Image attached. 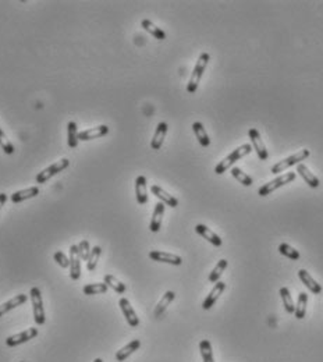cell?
Wrapping results in <instances>:
<instances>
[{"instance_id": "1", "label": "cell", "mask_w": 323, "mask_h": 362, "mask_svg": "<svg viewBox=\"0 0 323 362\" xmlns=\"http://www.w3.org/2000/svg\"><path fill=\"white\" fill-rule=\"evenodd\" d=\"M251 151H252V147H251L249 144H244L241 147H238L237 149H234L227 158H224V159L216 166L215 173L216 175H223V173H224L226 170H229L237 161H240L241 158L251 154Z\"/></svg>"}, {"instance_id": "2", "label": "cell", "mask_w": 323, "mask_h": 362, "mask_svg": "<svg viewBox=\"0 0 323 362\" xmlns=\"http://www.w3.org/2000/svg\"><path fill=\"white\" fill-rule=\"evenodd\" d=\"M209 60H210L209 53H202L198 57V61H196L194 71L191 74V78L188 81V85H187V92H189V94H194L195 92L196 88L199 85V81H201L202 75L205 73V68L208 66Z\"/></svg>"}, {"instance_id": "3", "label": "cell", "mask_w": 323, "mask_h": 362, "mask_svg": "<svg viewBox=\"0 0 323 362\" xmlns=\"http://www.w3.org/2000/svg\"><path fill=\"white\" fill-rule=\"evenodd\" d=\"M310 155L311 152L308 149H303V151H300V152H297V154L291 155L289 158H286L284 161L276 163L273 168L270 169V173H273V175H280V173H283L284 170H287V169H290L291 166L298 165V163H301V162L305 161L307 158H310Z\"/></svg>"}, {"instance_id": "4", "label": "cell", "mask_w": 323, "mask_h": 362, "mask_svg": "<svg viewBox=\"0 0 323 362\" xmlns=\"http://www.w3.org/2000/svg\"><path fill=\"white\" fill-rule=\"evenodd\" d=\"M296 180V173H284V175L279 176L276 177L275 180L269 181V182H266L265 185L258 189V195H261V196H268L270 195L273 191H276L277 188L283 187V185H286V184H289L291 181Z\"/></svg>"}, {"instance_id": "5", "label": "cell", "mask_w": 323, "mask_h": 362, "mask_svg": "<svg viewBox=\"0 0 323 362\" xmlns=\"http://www.w3.org/2000/svg\"><path fill=\"white\" fill-rule=\"evenodd\" d=\"M31 295V304H32V311H34V319L36 325H43L45 323V309H43V301H42V294L38 287H32L29 291Z\"/></svg>"}, {"instance_id": "6", "label": "cell", "mask_w": 323, "mask_h": 362, "mask_svg": "<svg viewBox=\"0 0 323 362\" xmlns=\"http://www.w3.org/2000/svg\"><path fill=\"white\" fill-rule=\"evenodd\" d=\"M68 165H70V161H68V159H61V161L56 162L53 165H50L49 168H46L45 170H42L39 175L36 176V182H38V184L46 182L50 177H53L54 175H57V173L63 172L64 169H67Z\"/></svg>"}, {"instance_id": "7", "label": "cell", "mask_w": 323, "mask_h": 362, "mask_svg": "<svg viewBox=\"0 0 323 362\" xmlns=\"http://www.w3.org/2000/svg\"><path fill=\"white\" fill-rule=\"evenodd\" d=\"M248 134L249 138H251V142H252V147H254L256 155H258V158L261 161H266L269 158V152H268V149H266L265 144H263L259 131L256 128H251Z\"/></svg>"}, {"instance_id": "8", "label": "cell", "mask_w": 323, "mask_h": 362, "mask_svg": "<svg viewBox=\"0 0 323 362\" xmlns=\"http://www.w3.org/2000/svg\"><path fill=\"white\" fill-rule=\"evenodd\" d=\"M38 336V329L36 328H31L27 329L25 332H21L18 335L10 336L6 339V344L8 347H15L18 344H22V343H27L29 340H32L34 337Z\"/></svg>"}, {"instance_id": "9", "label": "cell", "mask_w": 323, "mask_h": 362, "mask_svg": "<svg viewBox=\"0 0 323 362\" xmlns=\"http://www.w3.org/2000/svg\"><path fill=\"white\" fill-rule=\"evenodd\" d=\"M70 276L73 280H78L81 277V256L78 252V245L70 247Z\"/></svg>"}, {"instance_id": "10", "label": "cell", "mask_w": 323, "mask_h": 362, "mask_svg": "<svg viewBox=\"0 0 323 362\" xmlns=\"http://www.w3.org/2000/svg\"><path fill=\"white\" fill-rule=\"evenodd\" d=\"M119 305H120L121 312H123V315L126 318V321H127L128 325H130L131 328H137V326L140 325V319H138V316L135 314L134 308L131 307L130 301H128L127 298H121L120 301H119Z\"/></svg>"}, {"instance_id": "11", "label": "cell", "mask_w": 323, "mask_h": 362, "mask_svg": "<svg viewBox=\"0 0 323 362\" xmlns=\"http://www.w3.org/2000/svg\"><path fill=\"white\" fill-rule=\"evenodd\" d=\"M149 258L154 259L155 262L170 263V265H174V266H180L182 263V259L178 255L168 254V252H163V251H151L149 252Z\"/></svg>"}, {"instance_id": "12", "label": "cell", "mask_w": 323, "mask_h": 362, "mask_svg": "<svg viewBox=\"0 0 323 362\" xmlns=\"http://www.w3.org/2000/svg\"><path fill=\"white\" fill-rule=\"evenodd\" d=\"M224 290H226V283L223 282L215 283V286H213L212 291L209 293V295L205 298V301L202 304V308L205 309V311H208V309L212 308V307L216 304V301H217V298L223 294Z\"/></svg>"}, {"instance_id": "13", "label": "cell", "mask_w": 323, "mask_h": 362, "mask_svg": "<svg viewBox=\"0 0 323 362\" xmlns=\"http://www.w3.org/2000/svg\"><path fill=\"white\" fill-rule=\"evenodd\" d=\"M109 133V127L102 124V126H98L95 128H89V130H85V131H81L78 134V140L80 141H91V140H96V138H101V137H105V135Z\"/></svg>"}, {"instance_id": "14", "label": "cell", "mask_w": 323, "mask_h": 362, "mask_svg": "<svg viewBox=\"0 0 323 362\" xmlns=\"http://www.w3.org/2000/svg\"><path fill=\"white\" fill-rule=\"evenodd\" d=\"M135 195L137 202L140 205H145L148 202V189H147V177L138 176L135 180Z\"/></svg>"}, {"instance_id": "15", "label": "cell", "mask_w": 323, "mask_h": 362, "mask_svg": "<svg viewBox=\"0 0 323 362\" xmlns=\"http://www.w3.org/2000/svg\"><path fill=\"white\" fill-rule=\"evenodd\" d=\"M151 191H152V194L155 195L156 198H159L161 202H163L164 205H167L170 208H177L178 206V201H177V198H174L173 195H170L168 192H166L164 189L159 185H152L151 187Z\"/></svg>"}, {"instance_id": "16", "label": "cell", "mask_w": 323, "mask_h": 362, "mask_svg": "<svg viewBox=\"0 0 323 362\" xmlns=\"http://www.w3.org/2000/svg\"><path fill=\"white\" fill-rule=\"evenodd\" d=\"M297 173L303 177V180L305 181V182H307L311 188L319 187V184H321L319 179H318L317 176L314 175V173H312L310 169L307 168L304 163H298V165H297Z\"/></svg>"}, {"instance_id": "17", "label": "cell", "mask_w": 323, "mask_h": 362, "mask_svg": "<svg viewBox=\"0 0 323 362\" xmlns=\"http://www.w3.org/2000/svg\"><path fill=\"white\" fill-rule=\"evenodd\" d=\"M298 277H300V280L307 286V289L312 291L314 294H321L322 293V286L317 282V280H314L312 279V276L305 270V269H300L298 270Z\"/></svg>"}, {"instance_id": "18", "label": "cell", "mask_w": 323, "mask_h": 362, "mask_svg": "<svg viewBox=\"0 0 323 362\" xmlns=\"http://www.w3.org/2000/svg\"><path fill=\"white\" fill-rule=\"evenodd\" d=\"M167 124L164 123V121H162L158 124V127L155 130V134H154V138H152V141H151V147L152 149H155V151H159L163 145V141H164V138H166V134H167Z\"/></svg>"}, {"instance_id": "19", "label": "cell", "mask_w": 323, "mask_h": 362, "mask_svg": "<svg viewBox=\"0 0 323 362\" xmlns=\"http://www.w3.org/2000/svg\"><path fill=\"white\" fill-rule=\"evenodd\" d=\"M195 231L198 233L199 235H202L205 240H208L212 245H215V247H222V238L219 237V235L216 234V233H213L210 228H208L205 224H196V227H195Z\"/></svg>"}, {"instance_id": "20", "label": "cell", "mask_w": 323, "mask_h": 362, "mask_svg": "<svg viewBox=\"0 0 323 362\" xmlns=\"http://www.w3.org/2000/svg\"><path fill=\"white\" fill-rule=\"evenodd\" d=\"M163 215H164V203L163 202H158L155 205V210H154V215H152L151 224H149V228H151L152 233H158L161 230Z\"/></svg>"}, {"instance_id": "21", "label": "cell", "mask_w": 323, "mask_h": 362, "mask_svg": "<svg viewBox=\"0 0 323 362\" xmlns=\"http://www.w3.org/2000/svg\"><path fill=\"white\" fill-rule=\"evenodd\" d=\"M39 194V188L38 187H31V188H25V189H20V191H15L13 195H11V202L13 203H20L22 201H27V199H31L34 198L36 195Z\"/></svg>"}, {"instance_id": "22", "label": "cell", "mask_w": 323, "mask_h": 362, "mask_svg": "<svg viewBox=\"0 0 323 362\" xmlns=\"http://www.w3.org/2000/svg\"><path fill=\"white\" fill-rule=\"evenodd\" d=\"M140 347H141V342L140 340H133L131 343H128L126 347H123V349H120L116 353V360L119 362L126 361L128 357L131 356V354H134Z\"/></svg>"}, {"instance_id": "23", "label": "cell", "mask_w": 323, "mask_h": 362, "mask_svg": "<svg viewBox=\"0 0 323 362\" xmlns=\"http://www.w3.org/2000/svg\"><path fill=\"white\" fill-rule=\"evenodd\" d=\"M27 300H28L27 295L20 294V295H15L14 298L8 300V301L4 302V304H1V305H0V318L4 315V314H7L8 311H11V309L17 308V307L22 305V304L27 301Z\"/></svg>"}, {"instance_id": "24", "label": "cell", "mask_w": 323, "mask_h": 362, "mask_svg": "<svg viewBox=\"0 0 323 362\" xmlns=\"http://www.w3.org/2000/svg\"><path fill=\"white\" fill-rule=\"evenodd\" d=\"M175 298V294H174V291H166L164 293V295L161 298V301L158 302V305H156V308H155V312H154V315H155V318H159V316L167 309V307L173 302V300Z\"/></svg>"}, {"instance_id": "25", "label": "cell", "mask_w": 323, "mask_h": 362, "mask_svg": "<svg viewBox=\"0 0 323 362\" xmlns=\"http://www.w3.org/2000/svg\"><path fill=\"white\" fill-rule=\"evenodd\" d=\"M192 131H194V134H195L196 140L198 142L201 144L202 147H209L210 145V140H209V135L206 134V131H205V127H203V124L199 123V121H195L194 124H192Z\"/></svg>"}, {"instance_id": "26", "label": "cell", "mask_w": 323, "mask_h": 362, "mask_svg": "<svg viewBox=\"0 0 323 362\" xmlns=\"http://www.w3.org/2000/svg\"><path fill=\"white\" fill-rule=\"evenodd\" d=\"M307 304H308V294L301 291L298 294V301H297L296 311H294L297 319H304L305 318V315H307Z\"/></svg>"}, {"instance_id": "27", "label": "cell", "mask_w": 323, "mask_h": 362, "mask_svg": "<svg viewBox=\"0 0 323 362\" xmlns=\"http://www.w3.org/2000/svg\"><path fill=\"white\" fill-rule=\"evenodd\" d=\"M141 25H142V28H144V29L147 31V32H149L151 35H154L156 39H159V40L166 39V32H164L163 29H161L159 27H156V25L154 24V22H152V21L142 20Z\"/></svg>"}, {"instance_id": "28", "label": "cell", "mask_w": 323, "mask_h": 362, "mask_svg": "<svg viewBox=\"0 0 323 362\" xmlns=\"http://www.w3.org/2000/svg\"><path fill=\"white\" fill-rule=\"evenodd\" d=\"M78 127L75 124V121H68L67 124V141H68V147L70 148H77L78 147Z\"/></svg>"}, {"instance_id": "29", "label": "cell", "mask_w": 323, "mask_h": 362, "mask_svg": "<svg viewBox=\"0 0 323 362\" xmlns=\"http://www.w3.org/2000/svg\"><path fill=\"white\" fill-rule=\"evenodd\" d=\"M279 294H280V298H282V302H283V307L284 309L289 312V314H294V311H296V305H294V301H293V297L290 294V290L287 287H282L280 291H279Z\"/></svg>"}, {"instance_id": "30", "label": "cell", "mask_w": 323, "mask_h": 362, "mask_svg": "<svg viewBox=\"0 0 323 362\" xmlns=\"http://www.w3.org/2000/svg\"><path fill=\"white\" fill-rule=\"evenodd\" d=\"M227 265H229V262L226 261V259H220V261L217 262V265H216L215 268H213V270L210 272V275H209V282L210 283L219 282V279L222 277L223 272L226 270Z\"/></svg>"}, {"instance_id": "31", "label": "cell", "mask_w": 323, "mask_h": 362, "mask_svg": "<svg viewBox=\"0 0 323 362\" xmlns=\"http://www.w3.org/2000/svg\"><path fill=\"white\" fill-rule=\"evenodd\" d=\"M108 284V287H112V289L115 290L116 293H119V294H124L126 293V284L124 283H121L117 277H115L113 275H105V282Z\"/></svg>"}, {"instance_id": "32", "label": "cell", "mask_w": 323, "mask_h": 362, "mask_svg": "<svg viewBox=\"0 0 323 362\" xmlns=\"http://www.w3.org/2000/svg\"><path fill=\"white\" fill-rule=\"evenodd\" d=\"M84 294L87 295H96V294H105L108 291V284L106 283H94V284H87L84 289Z\"/></svg>"}, {"instance_id": "33", "label": "cell", "mask_w": 323, "mask_h": 362, "mask_svg": "<svg viewBox=\"0 0 323 362\" xmlns=\"http://www.w3.org/2000/svg\"><path fill=\"white\" fill-rule=\"evenodd\" d=\"M199 351H201L202 361L203 362H215L213 358V351H212V346L209 340H202L199 343Z\"/></svg>"}, {"instance_id": "34", "label": "cell", "mask_w": 323, "mask_h": 362, "mask_svg": "<svg viewBox=\"0 0 323 362\" xmlns=\"http://www.w3.org/2000/svg\"><path fill=\"white\" fill-rule=\"evenodd\" d=\"M279 252H280L282 255H284V256L290 258L291 261H298V259H300V256H301L300 252H298L296 248H293L291 245L286 244V242H283V244L279 245Z\"/></svg>"}, {"instance_id": "35", "label": "cell", "mask_w": 323, "mask_h": 362, "mask_svg": "<svg viewBox=\"0 0 323 362\" xmlns=\"http://www.w3.org/2000/svg\"><path fill=\"white\" fill-rule=\"evenodd\" d=\"M231 176H233L237 181H240V184L245 185V187H251V185H252V179H251L247 173H244L241 169L238 168L231 169Z\"/></svg>"}, {"instance_id": "36", "label": "cell", "mask_w": 323, "mask_h": 362, "mask_svg": "<svg viewBox=\"0 0 323 362\" xmlns=\"http://www.w3.org/2000/svg\"><path fill=\"white\" fill-rule=\"evenodd\" d=\"M101 254H102V248L101 247H94V248L91 249V254H89V258H88L87 261V268L88 270H95L96 268V265H98V261H99V258H101Z\"/></svg>"}, {"instance_id": "37", "label": "cell", "mask_w": 323, "mask_h": 362, "mask_svg": "<svg viewBox=\"0 0 323 362\" xmlns=\"http://www.w3.org/2000/svg\"><path fill=\"white\" fill-rule=\"evenodd\" d=\"M0 147H1V149L4 151V154H7V155L14 154L13 144L10 142V140L7 138L6 134H4L1 130H0Z\"/></svg>"}, {"instance_id": "38", "label": "cell", "mask_w": 323, "mask_h": 362, "mask_svg": "<svg viewBox=\"0 0 323 362\" xmlns=\"http://www.w3.org/2000/svg\"><path fill=\"white\" fill-rule=\"evenodd\" d=\"M78 252H80L81 261H88L89 254H91V248H89V242L87 240H82L78 244Z\"/></svg>"}, {"instance_id": "39", "label": "cell", "mask_w": 323, "mask_h": 362, "mask_svg": "<svg viewBox=\"0 0 323 362\" xmlns=\"http://www.w3.org/2000/svg\"><path fill=\"white\" fill-rule=\"evenodd\" d=\"M54 261L57 262L59 265H60L61 268H68L70 266V259H68L67 256L64 255V252H61V251H57V252H54L53 255Z\"/></svg>"}, {"instance_id": "40", "label": "cell", "mask_w": 323, "mask_h": 362, "mask_svg": "<svg viewBox=\"0 0 323 362\" xmlns=\"http://www.w3.org/2000/svg\"><path fill=\"white\" fill-rule=\"evenodd\" d=\"M6 201H7V195L4 194V192H1V194H0V210L3 208V205L6 203Z\"/></svg>"}, {"instance_id": "41", "label": "cell", "mask_w": 323, "mask_h": 362, "mask_svg": "<svg viewBox=\"0 0 323 362\" xmlns=\"http://www.w3.org/2000/svg\"><path fill=\"white\" fill-rule=\"evenodd\" d=\"M94 362H103V361H102L101 358H95V360H94Z\"/></svg>"}]
</instances>
